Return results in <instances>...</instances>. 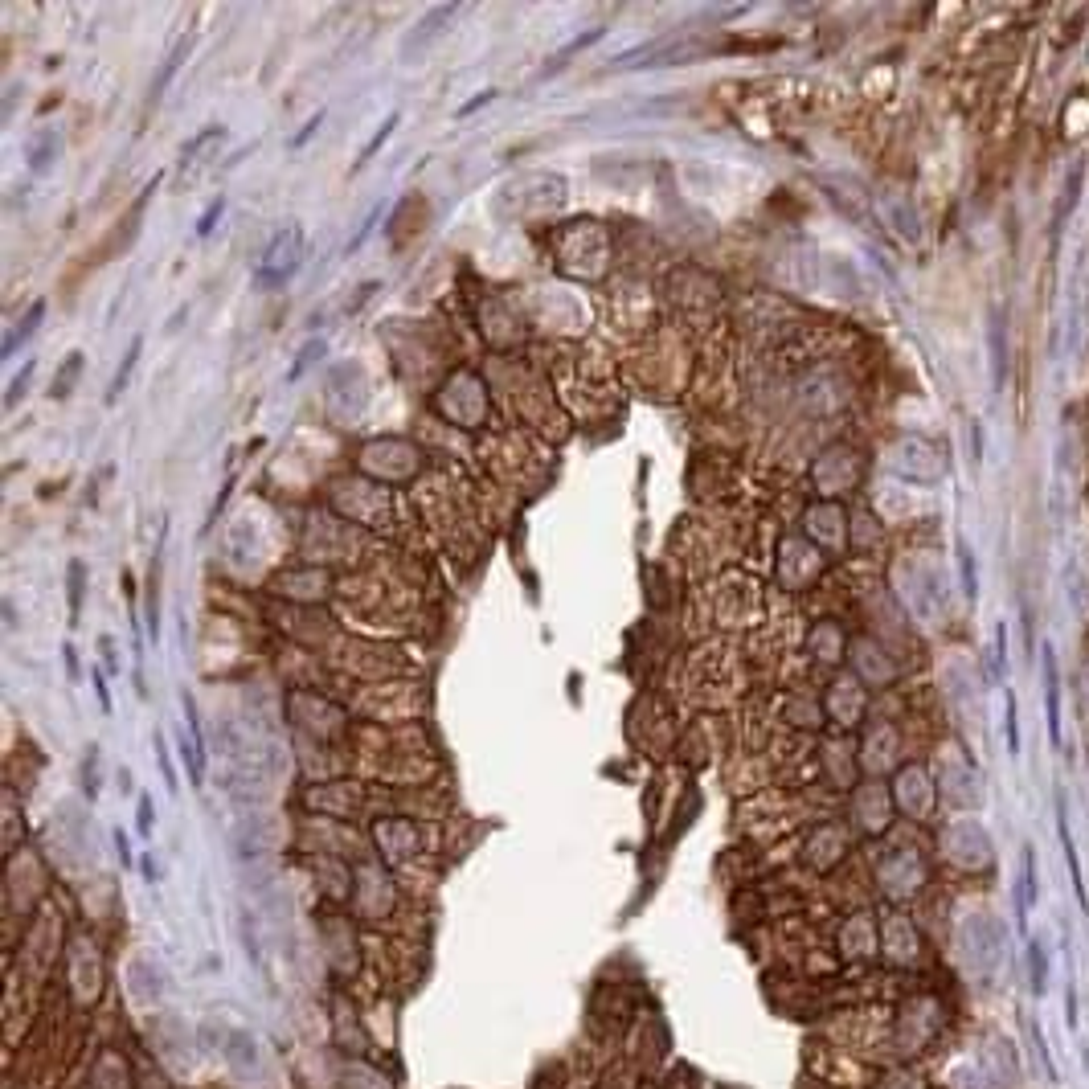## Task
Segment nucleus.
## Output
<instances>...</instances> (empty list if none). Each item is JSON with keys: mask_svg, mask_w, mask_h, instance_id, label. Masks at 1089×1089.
Segmentation results:
<instances>
[{"mask_svg": "<svg viewBox=\"0 0 1089 1089\" xmlns=\"http://www.w3.org/2000/svg\"><path fill=\"white\" fill-rule=\"evenodd\" d=\"M303 258V230L299 226H287L271 238L267 254L258 258V271H254V287H279L291 279V271L299 267Z\"/></svg>", "mask_w": 1089, "mask_h": 1089, "instance_id": "f257e3e1", "label": "nucleus"}, {"mask_svg": "<svg viewBox=\"0 0 1089 1089\" xmlns=\"http://www.w3.org/2000/svg\"><path fill=\"white\" fill-rule=\"evenodd\" d=\"M459 17V5H439V9H430L410 33H406V46H402V58H414L418 50H426L430 41H439L447 33V25Z\"/></svg>", "mask_w": 1089, "mask_h": 1089, "instance_id": "f03ea898", "label": "nucleus"}, {"mask_svg": "<svg viewBox=\"0 0 1089 1089\" xmlns=\"http://www.w3.org/2000/svg\"><path fill=\"white\" fill-rule=\"evenodd\" d=\"M226 1040H230V1044H222V1049H226L222 1057H226L234 1069H250V1065L258 1061V1044H254L246 1032H226Z\"/></svg>", "mask_w": 1089, "mask_h": 1089, "instance_id": "7ed1b4c3", "label": "nucleus"}, {"mask_svg": "<svg viewBox=\"0 0 1089 1089\" xmlns=\"http://www.w3.org/2000/svg\"><path fill=\"white\" fill-rule=\"evenodd\" d=\"M602 33H606V29H590V33H582V37H574V41H570V46H565V50H557V54L549 58V66L541 70V78H549V74H557V70H565V66H570V58H574V54H582L586 46H594V41H598Z\"/></svg>", "mask_w": 1089, "mask_h": 1089, "instance_id": "20e7f679", "label": "nucleus"}, {"mask_svg": "<svg viewBox=\"0 0 1089 1089\" xmlns=\"http://www.w3.org/2000/svg\"><path fill=\"white\" fill-rule=\"evenodd\" d=\"M41 316H46V299H37V303H33V308H29V316H25V320H21V324H17V328H13L9 336H5V357H13V353H17V348H21V340L37 332V324H41Z\"/></svg>", "mask_w": 1089, "mask_h": 1089, "instance_id": "39448f33", "label": "nucleus"}, {"mask_svg": "<svg viewBox=\"0 0 1089 1089\" xmlns=\"http://www.w3.org/2000/svg\"><path fill=\"white\" fill-rule=\"evenodd\" d=\"M189 50H193V37H185L177 50L168 54V62H164V70L156 74V82H152V99H160L164 91H168V82H172V74H177L181 66H185V58H189Z\"/></svg>", "mask_w": 1089, "mask_h": 1089, "instance_id": "423d86ee", "label": "nucleus"}, {"mask_svg": "<svg viewBox=\"0 0 1089 1089\" xmlns=\"http://www.w3.org/2000/svg\"><path fill=\"white\" fill-rule=\"evenodd\" d=\"M58 136L54 132H41V136H33L29 140V160H33V172H46L50 164H54V156H58Z\"/></svg>", "mask_w": 1089, "mask_h": 1089, "instance_id": "0eeeda50", "label": "nucleus"}, {"mask_svg": "<svg viewBox=\"0 0 1089 1089\" xmlns=\"http://www.w3.org/2000/svg\"><path fill=\"white\" fill-rule=\"evenodd\" d=\"M132 975H136V983H140V995H148V999H156V995H164L168 991V975L160 971V967H152V963H140L132 967Z\"/></svg>", "mask_w": 1089, "mask_h": 1089, "instance_id": "6e6552de", "label": "nucleus"}, {"mask_svg": "<svg viewBox=\"0 0 1089 1089\" xmlns=\"http://www.w3.org/2000/svg\"><path fill=\"white\" fill-rule=\"evenodd\" d=\"M140 348H144V340H140V336H136L132 344H127V353H123V365H119V373H115V381H111V389H107V402H119V394H123L127 377H132V369H136V357H140Z\"/></svg>", "mask_w": 1089, "mask_h": 1089, "instance_id": "1a4fd4ad", "label": "nucleus"}, {"mask_svg": "<svg viewBox=\"0 0 1089 1089\" xmlns=\"http://www.w3.org/2000/svg\"><path fill=\"white\" fill-rule=\"evenodd\" d=\"M324 353H328V340H312V344H303V353H299V361H295V365L287 369V381H299V377H303V373H308V369H312V365H316V361H320Z\"/></svg>", "mask_w": 1089, "mask_h": 1089, "instance_id": "9d476101", "label": "nucleus"}, {"mask_svg": "<svg viewBox=\"0 0 1089 1089\" xmlns=\"http://www.w3.org/2000/svg\"><path fill=\"white\" fill-rule=\"evenodd\" d=\"M78 373H82V353H70V357H66V369L54 377V398H66V394H70L74 381H78Z\"/></svg>", "mask_w": 1089, "mask_h": 1089, "instance_id": "9b49d317", "label": "nucleus"}, {"mask_svg": "<svg viewBox=\"0 0 1089 1089\" xmlns=\"http://www.w3.org/2000/svg\"><path fill=\"white\" fill-rule=\"evenodd\" d=\"M33 373H37V365L29 361V365H25V369H21L17 377H13V385H9V394H5V406H9V410H13V406H17L21 398H25V389H29V381H33Z\"/></svg>", "mask_w": 1089, "mask_h": 1089, "instance_id": "f8f14e48", "label": "nucleus"}, {"mask_svg": "<svg viewBox=\"0 0 1089 1089\" xmlns=\"http://www.w3.org/2000/svg\"><path fill=\"white\" fill-rule=\"evenodd\" d=\"M82 578H86V570L74 561L70 565V623H78V611H82Z\"/></svg>", "mask_w": 1089, "mask_h": 1089, "instance_id": "ddd939ff", "label": "nucleus"}, {"mask_svg": "<svg viewBox=\"0 0 1089 1089\" xmlns=\"http://www.w3.org/2000/svg\"><path fill=\"white\" fill-rule=\"evenodd\" d=\"M222 209H226V201H213V205L201 213V222H197V234H201V238H209V234H213V222H217V217H222Z\"/></svg>", "mask_w": 1089, "mask_h": 1089, "instance_id": "4468645a", "label": "nucleus"}, {"mask_svg": "<svg viewBox=\"0 0 1089 1089\" xmlns=\"http://www.w3.org/2000/svg\"><path fill=\"white\" fill-rule=\"evenodd\" d=\"M217 136H222V127H205V132H201L197 140H189V144H185V160H193V156H197L205 144H213Z\"/></svg>", "mask_w": 1089, "mask_h": 1089, "instance_id": "2eb2a0df", "label": "nucleus"}, {"mask_svg": "<svg viewBox=\"0 0 1089 1089\" xmlns=\"http://www.w3.org/2000/svg\"><path fill=\"white\" fill-rule=\"evenodd\" d=\"M156 758H160V770H164V782H168V791L177 795V774H172V762H168V750H164V742L156 737Z\"/></svg>", "mask_w": 1089, "mask_h": 1089, "instance_id": "dca6fc26", "label": "nucleus"}, {"mask_svg": "<svg viewBox=\"0 0 1089 1089\" xmlns=\"http://www.w3.org/2000/svg\"><path fill=\"white\" fill-rule=\"evenodd\" d=\"M394 127H398V115H389V119L381 123V132H377V136L369 140V148H365V160H369V156H373V152H377V148H381V144L389 140V132H394Z\"/></svg>", "mask_w": 1089, "mask_h": 1089, "instance_id": "f3484780", "label": "nucleus"}, {"mask_svg": "<svg viewBox=\"0 0 1089 1089\" xmlns=\"http://www.w3.org/2000/svg\"><path fill=\"white\" fill-rule=\"evenodd\" d=\"M320 123H324V111H320V115H312L308 123H303V132H299V136L291 140V148H303V144H308V140L316 136V127H320Z\"/></svg>", "mask_w": 1089, "mask_h": 1089, "instance_id": "a211bd4d", "label": "nucleus"}, {"mask_svg": "<svg viewBox=\"0 0 1089 1089\" xmlns=\"http://www.w3.org/2000/svg\"><path fill=\"white\" fill-rule=\"evenodd\" d=\"M492 99H496V91H484V95H475L471 103H463V107H459V119H467V115H475L479 107H484V103H492Z\"/></svg>", "mask_w": 1089, "mask_h": 1089, "instance_id": "6ab92c4d", "label": "nucleus"}, {"mask_svg": "<svg viewBox=\"0 0 1089 1089\" xmlns=\"http://www.w3.org/2000/svg\"><path fill=\"white\" fill-rule=\"evenodd\" d=\"M140 832H152V803L140 799Z\"/></svg>", "mask_w": 1089, "mask_h": 1089, "instance_id": "aec40b11", "label": "nucleus"}, {"mask_svg": "<svg viewBox=\"0 0 1089 1089\" xmlns=\"http://www.w3.org/2000/svg\"><path fill=\"white\" fill-rule=\"evenodd\" d=\"M95 692L103 696V709H111V696H107V684H103V676L95 672Z\"/></svg>", "mask_w": 1089, "mask_h": 1089, "instance_id": "412c9836", "label": "nucleus"}]
</instances>
